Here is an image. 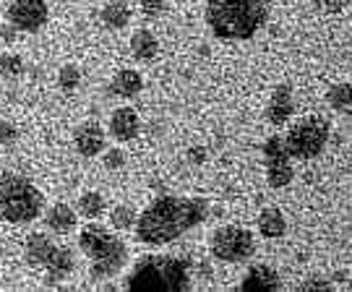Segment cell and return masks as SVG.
Segmentation results:
<instances>
[{
  "label": "cell",
  "instance_id": "1",
  "mask_svg": "<svg viewBox=\"0 0 352 292\" xmlns=\"http://www.w3.org/2000/svg\"><path fill=\"white\" fill-rule=\"evenodd\" d=\"M212 206L201 196H160L136 216V238L146 245H167L209 219Z\"/></svg>",
  "mask_w": 352,
  "mask_h": 292
},
{
  "label": "cell",
  "instance_id": "2",
  "mask_svg": "<svg viewBox=\"0 0 352 292\" xmlns=\"http://www.w3.org/2000/svg\"><path fill=\"white\" fill-rule=\"evenodd\" d=\"M204 19L217 39L243 42L261 32L269 19V5L266 0H209Z\"/></svg>",
  "mask_w": 352,
  "mask_h": 292
},
{
  "label": "cell",
  "instance_id": "3",
  "mask_svg": "<svg viewBox=\"0 0 352 292\" xmlns=\"http://www.w3.org/2000/svg\"><path fill=\"white\" fill-rule=\"evenodd\" d=\"M78 248L84 251V256L89 258V277L94 282H104L118 277L128 261V248L126 243L120 240L115 232L97 225V222H89L87 227L78 232Z\"/></svg>",
  "mask_w": 352,
  "mask_h": 292
},
{
  "label": "cell",
  "instance_id": "4",
  "mask_svg": "<svg viewBox=\"0 0 352 292\" xmlns=\"http://www.w3.org/2000/svg\"><path fill=\"white\" fill-rule=\"evenodd\" d=\"M128 290L183 292L190 287V261L180 256H141L126 277Z\"/></svg>",
  "mask_w": 352,
  "mask_h": 292
},
{
  "label": "cell",
  "instance_id": "5",
  "mask_svg": "<svg viewBox=\"0 0 352 292\" xmlns=\"http://www.w3.org/2000/svg\"><path fill=\"white\" fill-rule=\"evenodd\" d=\"M45 196L24 175L3 172L0 175V216L11 225H29L42 214Z\"/></svg>",
  "mask_w": 352,
  "mask_h": 292
},
{
  "label": "cell",
  "instance_id": "6",
  "mask_svg": "<svg viewBox=\"0 0 352 292\" xmlns=\"http://www.w3.org/2000/svg\"><path fill=\"white\" fill-rule=\"evenodd\" d=\"M24 254L26 261L42 267L47 274V284H58L63 282L71 271L76 269V258L71 248H63L52 240L50 235H42V232H32L24 243Z\"/></svg>",
  "mask_w": 352,
  "mask_h": 292
},
{
  "label": "cell",
  "instance_id": "7",
  "mask_svg": "<svg viewBox=\"0 0 352 292\" xmlns=\"http://www.w3.org/2000/svg\"><path fill=\"white\" fill-rule=\"evenodd\" d=\"M329 120L321 115L314 117H302L298 123H292L285 136V146L292 159H316L318 154L327 149L329 144Z\"/></svg>",
  "mask_w": 352,
  "mask_h": 292
},
{
  "label": "cell",
  "instance_id": "8",
  "mask_svg": "<svg viewBox=\"0 0 352 292\" xmlns=\"http://www.w3.org/2000/svg\"><path fill=\"white\" fill-rule=\"evenodd\" d=\"M212 254L222 264H245L256 254V238L251 235V229L222 225L212 232Z\"/></svg>",
  "mask_w": 352,
  "mask_h": 292
},
{
  "label": "cell",
  "instance_id": "9",
  "mask_svg": "<svg viewBox=\"0 0 352 292\" xmlns=\"http://www.w3.org/2000/svg\"><path fill=\"white\" fill-rule=\"evenodd\" d=\"M264 159H266V180L272 188H285L295 178L292 157L285 146V136H272L264 141Z\"/></svg>",
  "mask_w": 352,
  "mask_h": 292
},
{
  "label": "cell",
  "instance_id": "10",
  "mask_svg": "<svg viewBox=\"0 0 352 292\" xmlns=\"http://www.w3.org/2000/svg\"><path fill=\"white\" fill-rule=\"evenodd\" d=\"M47 16H50L47 0H8V8H6L8 24L29 34H34L47 24Z\"/></svg>",
  "mask_w": 352,
  "mask_h": 292
},
{
  "label": "cell",
  "instance_id": "11",
  "mask_svg": "<svg viewBox=\"0 0 352 292\" xmlns=\"http://www.w3.org/2000/svg\"><path fill=\"white\" fill-rule=\"evenodd\" d=\"M76 152L81 157H97L104 152V128L97 120H87L74 131Z\"/></svg>",
  "mask_w": 352,
  "mask_h": 292
},
{
  "label": "cell",
  "instance_id": "12",
  "mask_svg": "<svg viewBox=\"0 0 352 292\" xmlns=\"http://www.w3.org/2000/svg\"><path fill=\"white\" fill-rule=\"evenodd\" d=\"M240 290L245 292H277L282 290V277L277 269L266 267V264H256L245 271V277L240 282Z\"/></svg>",
  "mask_w": 352,
  "mask_h": 292
},
{
  "label": "cell",
  "instance_id": "13",
  "mask_svg": "<svg viewBox=\"0 0 352 292\" xmlns=\"http://www.w3.org/2000/svg\"><path fill=\"white\" fill-rule=\"evenodd\" d=\"M295 113V102H292V87L289 84H279L272 91V100L266 104V120L272 126H285Z\"/></svg>",
  "mask_w": 352,
  "mask_h": 292
},
{
  "label": "cell",
  "instance_id": "14",
  "mask_svg": "<svg viewBox=\"0 0 352 292\" xmlns=\"http://www.w3.org/2000/svg\"><path fill=\"white\" fill-rule=\"evenodd\" d=\"M110 133L115 141H133L141 133V117L133 107H118L110 115Z\"/></svg>",
  "mask_w": 352,
  "mask_h": 292
},
{
  "label": "cell",
  "instance_id": "15",
  "mask_svg": "<svg viewBox=\"0 0 352 292\" xmlns=\"http://www.w3.org/2000/svg\"><path fill=\"white\" fill-rule=\"evenodd\" d=\"M76 222H78V216H76V212L68 203H52L50 209H47V214H45V225H47L55 235H68V232H74Z\"/></svg>",
  "mask_w": 352,
  "mask_h": 292
},
{
  "label": "cell",
  "instance_id": "16",
  "mask_svg": "<svg viewBox=\"0 0 352 292\" xmlns=\"http://www.w3.org/2000/svg\"><path fill=\"white\" fill-rule=\"evenodd\" d=\"M110 89H113L115 97H120V100H131V97L141 94V89H144V78H141L139 71H133V68H123V71H118V74L113 76Z\"/></svg>",
  "mask_w": 352,
  "mask_h": 292
},
{
  "label": "cell",
  "instance_id": "17",
  "mask_svg": "<svg viewBox=\"0 0 352 292\" xmlns=\"http://www.w3.org/2000/svg\"><path fill=\"white\" fill-rule=\"evenodd\" d=\"M256 227H258V232H261L264 238L277 240V238H282V235L287 232V219H285V214H282V209H277V206H266L264 212L258 214Z\"/></svg>",
  "mask_w": 352,
  "mask_h": 292
},
{
  "label": "cell",
  "instance_id": "18",
  "mask_svg": "<svg viewBox=\"0 0 352 292\" xmlns=\"http://www.w3.org/2000/svg\"><path fill=\"white\" fill-rule=\"evenodd\" d=\"M131 52H133L136 60L149 63V60H154V58L160 55V42H157V37L151 34L149 29H139V32L131 37Z\"/></svg>",
  "mask_w": 352,
  "mask_h": 292
},
{
  "label": "cell",
  "instance_id": "19",
  "mask_svg": "<svg viewBox=\"0 0 352 292\" xmlns=\"http://www.w3.org/2000/svg\"><path fill=\"white\" fill-rule=\"evenodd\" d=\"M100 19L107 29H115V32H118V29H126V26L131 24L133 11H131V5L123 3V0H113V3H107L100 11Z\"/></svg>",
  "mask_w": 352,
  "mask_h": 292
},
{
  "label": "cell",
  "instance_id": "20",
  "mask_svg": "<svg viewBox=\"0 0 352 292\" xmlns=\"http://www.w3.org/2000/svg\"><path fill=\"white\" fill-rule=\"evenodd\" d=\"M104 212V199L97 191H87L78 196V214L84 219H97Z\"/></svg>",
  "mask_w": 352,
  "mask_h": 292
},
{
  "label": "cell",
  "instance_id": "21",
  "mask_svg": "<svg viewBox=\"0 0 352 292\" xmlns=\"http://www.w3.org/2000/svg\"><path fill=\"white\" fill-rule=\"evenodd\" d=\"M327 102L331 110H340V113L350 110L352 107V87L350 84H337V87H331V89L327 91Z\"/></svg>",
  "mask_w": 352,
  "mask_h": 292
},
{
  "label": "cell",
  "instance_id": "22",
  "mask_svg": "<svg viewBox=\"0 0 352 292\" xmlns=\"http://www.w3.org/2000/svg\"><path fill=\"white\" fill-rule=\"evenodd\" d=\"M136 209L131 203H118L113 212H110V225L113 229H131L136 225Z\"/></svg>",
  "mask_w": 352,
  "mask_h": 292
},
{
  "label": "cell",
  "instance_id": "23",
  "mask_svg": "<svg viewBox=\"0 0 352 292\" xmlns=\"http://www.w3.org/2000/svg\"><path fill=\"white\" fill-rule=\"evenodd\" d=\"M0 74L6 78H19L24 74V60L21 55H0Z\"/></svg>",
  "mask_w": 352,
  "mask_h": 292
},
{
  "label": "cell",
  "instance_id": "24",
  "mask_svg": "<svg viewBox=\"0 0 352 292\" xmlns=\"http://www.w3.org/2000/svg\"><path fill=\"white\" fill-rule=\"evenodd\" d=\"M58 81H60V87L65 91H74L78 84H81V71L76 68V65H63L60 68V74H58Z\"/></svg>",
  "mask_w": 352,
  "mask_h": 292
},
{
  "label": "cell",
  "instance_id": "25",
  "mask_svg": "<svg viewBox=\"0 0 352 292\" xmlns=\"http://www.w3.org/2000/svg\"><path fill=\"white\" fill-rule=\"evenodd\" d=\"M139 5L146 19H160L167 8V0H139Z\"/></svg>",
  "mask_w": 352,
  "mask_h": 292
},
{
  "label": "cell",
  "instance_id": "26",
  "mask_svg": "<svg viewBox=\"0 0 352 292\" xmlns=\"http://www.w3.org/2000/svg\"><path fill=\"white\" fill-rule=\"evenodd\" d=\"M19 141V128L13 126V123H8V120H3L0 123V144L3 146H13Z\"/></svg>",
  "mask_w": 352,
  "mask_h": 292
},
{
  "label": "cell",
  "instance_id": "27",
  "mask_svg": "<svg viewBox=\"0 0 352 292\" xmlns=\"http://www.w3.org/2000/svg\"><path fill=\"white\" fill-rule=\"evenodd\" d=\"M126 165V152L123 149H107L104 152V167L107 170H120Z\"/></svg>",
  "mask_w": 352,
  "mask_h": 292
},
{
  "label": "cell",
  "instance_id": "28",
  "mask_svg": "<svg viewBox=\"0 0 352 292\" xmlns=\"http://www.w3.org/2000/svg\"><path fill=\"white\" fill-rule=\"evenodd\" d=\"M300 290L302 292H329V290H334V287H331V282L329 280H318V277H316V280L302 282Z\"/></svg>",
  "mask_w": 352,
  "mask_h": 292
},
{
  "label": "cell",
  "instance_id": "29",
  "mask_svg": "<svg viewBox=\"0 0 352 292\" xmlns=\"http://www.w3.org/2000/svg\"><path fill=\"white\" fill-rule=\"evenodd\" d=\"M16 32H19V29H16L13 24L0 26V37H3V42H8V45H11V42H16Z\"/></svg>",
  "mask_w": 352,
  "mask_h": 292
},
{
  "label": "cell",
  "instance_id": "30",
  "mask_svg": "<svg viewBox=\"0 0 352 292\" xmlns=\"http://www.w3.org/2000/svg\"><path fill=\"white\" fill-rule=\"evenodd\" d=\"M344 8V0H324V11L327 13H340Z\"/></svg>",
  "mask_w": 352,
  "mask_h": 292
},
{
  "label": "cell",
  "instance_id": "31",
  "mask_svg": "<svg viewBox=\"0 0 352 292\" xmlns=\"http://www.w3.org/2000/svg\"><path fill=\"white\" fill-rule=\"evenodd\" d=\"M190 157H193L196 162H201V159H204V149H201V146H196V149H190Z\"/></svg>",
  "mask_w": 352,
  "mask_h": 292
}]
</instances>
